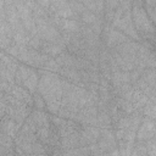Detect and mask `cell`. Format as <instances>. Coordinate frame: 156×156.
I'll return each instance as SVG.
<instances>
[{
	"mask_svg": "<svg viewBox=\"0 0 156 156\" xmlns=\"http://www.w3.org/2000/svg\"><path fill=\"white\" fill-rule=\"evenodd\" d=\"M147 68H156V51H151L146 60Z\"/></svg>",
	"mask_w": 156,
	"mask_h": 156,
	"instance_id": "603a6c76",
	"label": "cell"
},
{
	"mask_svg": "<svg viewBox=\"0 0 156 156\" xmlns=\"http://www.w3.org/2000/svg\"><path fill=\"white\" fill-rule=\"evenodd\" d=\"M38 93L43 96L49 112L57 113L63 95V79L55 72L41 69L39 72Z\"/></svg>",
	"mask_w": 156,
	"mask_h": 156,
	"instance_id": "6da1fadb",
	"label": "cell"
},
{
	"mask_svg": "<svg viewBox=\"0 0 156 156\" xmlns=\"http://www.w3.org/2000/svg\"><path fill=\"white\" fill-rule=\"evenodd\" d=\"M105 1V9L107 10H116L119 6V0H104Z\"/></svg>",
	"mask_w": 156,
	"mask_h": 156,
	"instance_id": "cb8c5ba5",
	"label": "cell"
},
{
	"mask_svg": "<svg viewBox=\"0 0 156 156\" xmlns=\"http://www.w3.org/2000/svg\"><path fill=\"white\" fill-rule=\"evenodd\" d=\"M51 22L58 28V30L61 33H72V34H77L80 30V24L78 21L76 20H71V18H63L56 15L50 16Z\"/></svg>",
	"mask_w": 156,
	"mask_h": 156,
	"instance_id": "52a82bcc",
	"label": "cell"
},
{
	"mask_svg": "<svg viewBox=\"0 0 156 156\" xmlns=\"http://www.w3.org/2000/svg\"><path fill=\"white\" fill-rule=\"evenodd\" d=\"M21 123L16 122L15 119L10 118V117H2V122H1V130L2 133L10 135V136H16L17 133L21 129Z\"/></svg>",
	"mask_w": 156,
	"mask_h": 156,
	"instance_id": "7c38bea8",
	"label": "cell"
},
{
	"mask_svg": "<svg viewBox=\"0 0 156 156\" xmlns=\"http://www.w3.org/2000/svg\"><path fill=\"white\" fill-rule=\"evenodd\" d=\"M129 101L132 102V105H133V107H134L135 111H141V108L149 101V98H147V95L144 91H141L140 89L135 88L134 91H133V94H132V96H130V100Z\"/></svg>",
	"mask_w": 156,
	"mask_h": 156,
	"instance_id": "5bb4252c",
	"label": "cell"
},
{
	"mask_svg": "<svg viewBox=\"0 0 156 156\" xmlns=\"http://www.w3.org/2000/svg\"><path fill=\"white\" fill-rule=\"evenodd\" d=\"M100 149L102 150V152H108V154H113L115 147H117V139H116V134L110 130L108 128L101 129V135L100 139L98 141Z\"/></svg>",
	"mask_w": 156,
	"mask_h": 156,
	"instance_id": "9c48e42d",
	"label": "cell"
},
{
	"mask_svg": "<svg viewBox=\"0 0 156 156\" xmlns=\"http://www.w3.org/2000/svg\"><path fill=\"white\" fill-rule=\"evenodd\" d=\"M112 27L117 28V29H121L126 35L130 37L132 39H139V33L133 23V18H132V10H127L123 12V15L118 18V20H115L112 23H111Z\"/></svg>",
	"mask_w": 156,
	"mask_h": 156,
	"instance_id": "277c9868",
	"label": "cell"
},
{
	"mask_svg": "<svg viewBox=\"0 0 156 156\" xmlns=\"http://www.w3.org/2000/svg\"><path fill=\"white\" fill-rule=\"evenodd\" d=\"M78 1H83V0H78Z\"/></svg>",
	"mask_w": 156,
	"mask_h": 156,
	"instance_id": "83f0119b",
	"label": "cell"
},
{
	"mask_svg": "<svg viewBox=\"0 0 156 156\" xmlns=\"http://www.w3.org/2000/svg\"><path fill=\"white\" fill-rule=\"evenodd\" d=\"M80 18H82V22L84 24H87V26H93L94 23H96V22H99L101 20L100 16H98L95 12H93V11H90L88 9L80 15Z\"/></svg>",
	"mask_w": 156,
	"mask_h": 156,
	"instance_id": "d6986e66",
	"label": "cell"
},
{
	"mask_svg": "<svg viewBox=\"0 0 156 156\" xmlns=\"http://www.w3.org/2000/svg\"><path fill=\"white\" fill-rule=\"evenodd\" d=\"M57 63L61 68H76V56L69 52H61L58 56L55 57Z\"/></svg>",
	"mask_w": 156,
	"mask_h": 156,
	"instance_id": "e0dca14e",
	"label": "cell"
},
{
	"mask_svg": "<svg viewBox=\"0 0 156 156\" xmlns=\"http://www.w3.org/2000/svg\"><path fill=\"white\" fill-rule=\"evenodd\" d=\"M155 136H156V119L149 117L143 118L136 132V141L146 143Z\"/></svg>",
	"mask_w": 156,
	"mask_h": 156,
	"instance_id": "8992f818",
	"label": "cell"
},
{
	"mask_svg": "<svg viewBox=\"0 0 156 156\" xmlns=\"http://www.w3.org/2000/svg\"><path fill=\"white\" fill-rule=\"evenodd\" d=\"M132 18L133 23L141 37H151L156 33V26L151 21L150 16L144 7L141 0H133L132 1Z\"/></svg>",
	"mask_w": 156,
	"mask_h": 156,
	"instance_id": "7a4b0ae2",
	"label": "cell"
},
{
	"mask_svg": "<svg viewBox=\"0 0 156 156\" xmlns=\"http://www.w3.org/2000/svg\"><path fill=\"white\" fill-rule=\"evenodd\" d=\"M110 80H111L112 87H118V85L124 84V83H130V72L122 71V69L115 71L111 73Z\"/></svg>",
	"mask_w": 156,
	"mask_h": 156,
	"instance_id": "9a60e30c",
	"label": "cell"
},
{
	"mask_svg": "<svg viewBox=\"0 0 156 156\" xmlns=\"http://www.w3.org/2000/svg\"><path fill=\"white\" fill-rule=\"evenodd\" d=\"M18 66L20 65H17V62L12 60L10 55L6 56V54L2 52L1 54V80H7L13 84Z\"/></svg>",
	"mask_w": 156,
	"mask_h": 156,
	"instance_id": "ba28073f",
	"label": "cell"
},
{
	"mask_svg": "<svg viewBox=\"0 0 156 156\" xmlns=\"http://www.w3.org/2000/svg\"><path fill=\"white\" fill-rule=\"evenodd\" d=\"M140 112H141L145 117L156 119V104L152 102V101H147V102L145 104V106L141 108Z\"/></svg>",
	"mask_w": 156,
	"mask_h": 156,
	"instance_id": "44dd1931",
	"label": "cell"
},
{
	"mask_svg": "<svg viewBox=\"0 0 156 156\" xmlns=\"http://www.w3.org/2000/svg\"><path fill=\"white\" fill-rule=\"evenodd\" d=\"M65 48L66 45H62V44H57V43H49V41H43L41 44V52L50 56V57H56L58 56L61 52L65 51Z\"/></svg>",
	"mask_w": 156,
	"mask_h": 156,
	"instance_id": "4fadbf2b",
	"label": "cell"
},
{
	"mask_svg": "<svg viewBox=\"0 0 156 156\" xmlns=\"http://www.w3.org/2000/svg\"><path fill=\"white\" fill-rule=\"evenodd\" d=\"M30 118L34 122L37 129L39 128H48L49 127V118L46 117V115L41 111V110H35L30 113Z\"/></svg>",
	"mask_w": 156,
	"mask_h": 156,
	"instance_id": "ac0fdd59",
	"label": "cell"
},
{
	"mask_svg": "<svg viewBox=\"0 0 156 156\" xmlns=\"http://www.w3.org/2000/svg\"><path fill=\"white\" fill-rule=\"evenodd\" d=\"M146 144V149H147V154L149 155H156V136L150 139L149 141L145 143Z\"/></svg>",
	"mask_w": 156,
	"mask_h": 156,
	"instance_id": "7402d4cb",
	"label": "cell"
},
{
	"mask_svg": "<svg viewBox=\"0 0 156 156\" xmlns=\"http://www.w3.org/2000/svg\"><path fill=\"white\" fill-rule=\"evenodd\" d=\"M102 38H104V43L110 48L113 49L116 46H118L122 43H126L128 39V35H126L123 32L117 30L115 27L112 26H105L102 28Z\"/></svg>",
	"mask_w": 156,
	"mask_h": 156,
	"instance_id": "5b68a950",
	"label": "cell"
},
{
	"mask_svg": "<svg viewBox=\"0 0 156 156\" xmlns=\"http://www.w3.org/2000/svg\"><path fill=\"white\" fill-rule=\"evenodd\" d=\"M58 74H61L66 80H68V82H71V83L80 84V85L85 87L84 83H82V78H80L79 71L76 69V68H61V71H60Z\"/></svg>",
	"mask_w": 156,
	"mask_h": 156,
	"instance_id": "2e32d148",
	"label": "cell"
},
{
	"mask_svg": "<svg viewBox=\"0 0 156 156\" xmlns=\"http://www.w3.org/2000/svg\"><path fill=\"white\" fill-rule=\"evenodd\" d=\"M151 39H152V43H154V44L156 45V33H155V34L152 35V38H151Z\"/></svg>",
	"mask_w": 156,
	"mask_h": 156,
	"instance_id": "484cf974",
	"label": "cell"
},
{
	"mask_svg": "<svg viewBox=\"0 0 156 156\" xmlns=\"http://www.w3.org/2000/svg\"><path fill=\"white\" fill-rule=\"evenodd\" d=\"M41 68H43L44 71L55 72V73H60V71H61V66L57 63V61L54 60V58H50V57L46 58V61L43 63Z\"/></svg>",
	"mask_w": 156,
	"mask_h": 156,
	"instance_id": "ffe728a7",
	"label": "cell"
},
{
	"mask_svg": "<svg viewBox=\"0 0 156 156\" xmlns=\"http://www.w3.org/2000/svg\"><path fill=\"white\" fill-rule=\"evenodd\" d=\"M152 89H154V90H155V91H156V83H155V84H154V87H152Z\"/></svg>",
	"mask_w": 156,
	"mask_h": 156,
	"instance_id": "4316f807",
	"label": "cell"
},
{
	"mask_svg": "<svg viewBox=\"0 0 156 156\" xmlns=\"http://www.w3.org/2000/svg\"><path fill=\"white\" fill-rule=\"evenodd\" d=\"M49 11L52 15L63 17V18H71L74 16L72 7L69 5V0H51Z\"/></svg>",
	"mask_w": 156,
	"mask_h": 156,
	"instance_id": "30bf717a",
	"label": "cell"
},
{
	"mask_svg": "<svg viewBox=\"0 0 156 156\" xmlns=\"http://www.w3.org/2000/svg\"><path fill=\"white\" fill-rule=\"evenodd\" d=\"M10 94H11L13 98H16L17 100L24 102V104L28 105V106L34 105V99H33V96L30 95V91H29L28 89H26L24 87L22 88L20 84H13V87H12Z\"/></svg>",
	"mask_w": 156,
	"mask_h": 156,
	"instance_id": "8fae6325",
	"label": "cell"
},
{
	"mask_svg": "<svg viewBox=\"0 0 156 156\" xmlns=\"http://www.w3.org/2000/svg\"><path fill=\"white\" fill-rule=\"evenodd\" d=\"M38 5H40L41 7H44L45 10H49L50 7V4H51V0H34Z\"/></svg>",
	"mask_w": 156,
	"mask_h": 156,
	"instance_id": "d4e9b609",
	"label": "cell"
},
{
	"mask_svg": "<svg viewBox=\"0 0 156 156\" xmlns=\"http://www.w3.org/2000/svg\"><path fill=\"white\" fill-rule=\"evenodd\" d=\"M16 84H20L28 89L30 93L38 91V84H39V74L30 67L26 65H20L16 72L15 77Z\"/></svg>",
	"mask_w": 156,
	"mask_h": 156,
	"instance_id": "3957f363",
	"label": "cell"
}]
</instances>
